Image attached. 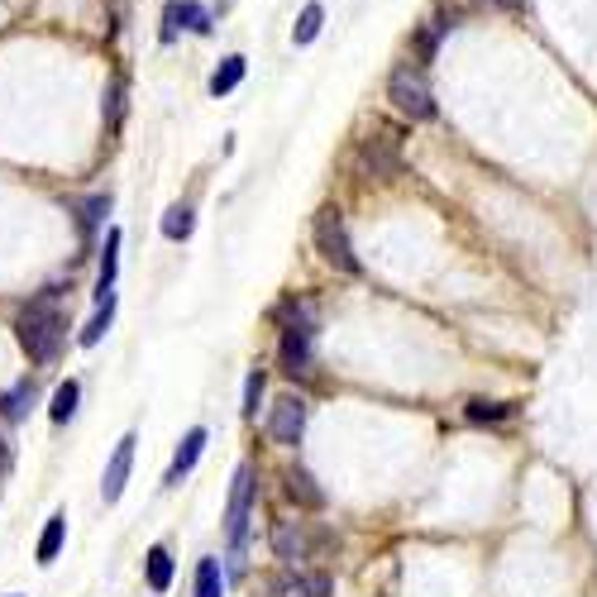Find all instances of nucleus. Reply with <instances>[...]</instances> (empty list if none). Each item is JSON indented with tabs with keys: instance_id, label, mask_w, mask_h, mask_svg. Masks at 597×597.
Wrapping results in <instances>:
<instances>
[{
	"instance_id": "20e7f679",
	"label": "nucleus",
	"mask_w": 597,
	"mask_h": 597,
	"mask_svg": "<svg viewBox=\"0 0 597 597\" xmlns=\"http://www.w3.org/2000/svg\"><path fill=\"white\" fill-rule=\"evenodd\" d=\"M297 311V320L282 330V349H278V359L282 368L292 373V378H306L311 373V340H316V316H311V306L301 301V306H292Z\"/></svg>"
},
{
	"instance_id": "ddd939ff",
	"label": "nucleus",
	"mask_w": 597,
	"mask_h": 597,
	"mask_svg": "<svg viewBox=\"0 0 597 597\" xmlns=\"http://www.w3.org/2000/svg\"><path fill=\"white\" fill-rule=\"evenodd\" d=\"M144 569H149V588H153V593H168V588H172V555H168V545H153L149 559H144Z\"/></svg>"
},
{
	"instance_id": "a878e982",
	"label": "nucleus",
	"mask_w": 597,
	"mask_h": 597,
	"mask_svg": "<svg viewBox=\"0 0 597 597\" xmlns=\"http://www.w3.org/2000/svg\"><path fill=\"white\" fill-rule=\"evenodd\" d=\"M10 469V440H5V430H0V473Z\"/></svg>"
},
{
	"instance_id": "dca6fc26",
	"label": "nucleus",
	"mask_w": 597,
	"mask_h": 597,
	"mask_svg": "<svg viewBox=\"0 0 597 597\" xmlns=\"http://www.w3.org/2000/svg\"><path fill=\"white\" fill-rule=\"evenodd\" d=\"M196 597H225V574H220V559H201L196 564Z\"/></svg>"
},
{
	"instance_id": "f03ea898",
	"label": "nucleus",
	"mask_w": 597,
	"mask_h": 597,
	"mask_svg": "<svg viewBox=\"0 0 597 597\" xmlns=\"http://www.w3.org/2000/svg\"><path fill=\"white\" fill-rule=\"evenodd\" d=\"M311 235H316V249L325 263H335L340 273H359V258H354V244H349L340 206H320L316 220H311Z\"/></svg>"
},
{
	"instance_id": "f8f14e48",
	"label": "nucleus",
	"mask_w": 597,
	"mask_h": 597,
	"mask_svg": "<svg viewBox=\"0 0 597 597\" xmlns=\"http://www.w3.org/2000/svg\"><path fill=\"white\" fill-rule=\"evenodd\" d=\"M77 402H82V383H77V378L58 383L53 402H48V416H53V426H67V421L77 416Z\"/></svg>"
},
{
	"instance_id": "f257e3e1",
	"label": "nucleus",
	"mask_w": 597,
	"mask_h": 597,
	"mask_svg": "<svg viewBox=\"0 0 597 597\" xmlns=\"http://www.w3.org/2000/svg\"><path fill=\"white\" fill-rule=\"evenodd\" d=\"M15 330H20V344L24 354H29V363H53L58 354H63V340H67V316L58 311V287H48V292H39V297L29 301L20 311V320H15Z\"/></svg>"
},
{
	"instance_id": "4be33fe9",
	"label": "nucleus",
	"mask_w": 597,
	"mask_h": 597,
	"mask_svg": "<svg viewBox=\"0 0 597 597\" xmlns=\"http://www.w3.org/2000/svg\"><path fill=\"white\" fill-rule=\"evenodd\" d=\"M192 230H196L192 206H172V211L163 215V235L168 239H192Z\"/></svg>"
},
{
	"instance_id": "cd10ccee",
	"label": "nucleus",
	"mask_w": 597,
	"mask_h": 597,
	"mask_svg": "<svg viewBox=\"0 0 597 597\" xmlns=\"http://www.w3.org/2000/svg\"><path fill=\"white\" fill-rule=\"evenodd\" d=\"M10 597H20V593H10Z\"/></svg>"
},
{
	"instance_id": "a211bd4d",
	"label": "nucleus",
	"mask_w": 597,
	"mask_h": 597,
	"mask_svg": "<svg viewBox=\"0 0 597 597\" xmlns=\"http://www.w3.org/2000/svg\"><path fill=\"white\" fill-rule=\"evenodd\" d=\"M273 545H278V559H287V564H297V559L306 555V535H301L292 521H282L278 531H273Z\"/></svg>"
},
{
	"instance_id": "412c9836",
	"label": "nucleus",
	"mask_w": 597,
	"mask_h": 597,
	"mask_svg": "<svg viewBox=\"0 0 597 597\" xmlns=\"http://www.w3.org/2000/svg\"><path fill=\"white\" fill-rule=\"evenodd\" d=\"M110 320H115V297H101V311H96L91 325L82 330V349H96V344H101V335L110 330Z\"/></svg>"
},
{
	"instance_id": "0eeeda50",
	"label": "nucleus",
	"mask_w": 597,
	"mask_h": 597,
	"mask_svg": "<svg viewBox=\"0 0 597 597\" xmlns=\"http://www.w3.org/2000/svg\"><path fill=\"white\" fill-rule=\"evenodd\" d=\"M359 168L363 172H373V177H397L402 172V158H397V144L387 139V134H378V139H368L359 149Z\"/></svg>"
},
{
	"instance_id": "393cba45",
	"label": "nucleus",
	"mask_w": 597,
	"mask_h": 597,
	"mask_svg": "<svg viewBox=\"0 0 597 597\" xmlns=\"http://www.w3.org/2000/svg\"><path fill=\"white\" fill-rule=\"evenodd\" d=\"M258 397H263V373H249V383H244V411H249V416H254L258 411Z\"/></svg>"
},
{
	"instance_id": "7ed1b4c3",
	"label": "nucleus",
	"mask_w": 597,
	"mask_h": 597,
	"mask_svg": "<svg viewBox=\"0 0 597 597\" xmlns=\"http://www.w3.org/2000/svg\"><path fill=\"white\" fill-rule=\"evenodd\" d=\"M387 101L402 110L406 120H430V115H435V96H430L426 77H421L416 67H397V72L387 77Z\"/></svg>"
},
{
	"instance_id": "bb28decb",
	"label": "nucleus",
	"mask_w": 597,
	"mask_h": 597,
	"mask_svg": "<svg viewBox=\"0 0 597 597\" xmlns=\"http://www.w3.org/2000/svg\"><path fill=\"white\" fill-rule=\"evenodd\" d=\"M483 5H492V10H516L521 0H483Z\"/></svg>"
},
{
	"instance_id": "39448f33",
	"label": "nucleus",
	"mask_w": 597,
	"mask_h": 597,
	"mask_svg": "<svg viewBox=\"0 0 597 597\" xmlns=\"http://www.w3.org/2000/svg\"><path fill=\"white\" fill-rule=\"evenodd\" d=\"M254 469L249 464H239L235 473V488H230V512H225V540H230V550L244 545V535H249V512H254Z\"/></svg>"
},
{
	"instance_id": "f3484780",
	"label": "nucleus",
	"mask_w": 597,
	"mask_h": 597,
	"mask_svg": "<svg viewBox=\"0 0 597 597\" xmlns=\"http://www.w3.org/2000/svg\"><path fill=\"white\" fill-rule=\"evenodd\" d=\"M239 82H244V58H239V53H230L225 63L215 67V77H211V96H230V91H235Z\"/></svg>"
},
{
	"instance_id": "9d476101",
	"label": "nucleus",
	"mask_w": 597,
	"mask_h": 597,
	"mask_svg": "<svg viewBox=\"0 0 597 597\" xmlns=\"http://www.w3.org/2000/svg\"><path fill=\"white\" fill-rule=\"evenodd\" d=\"M177 29H196V34H211V15L196 5V0H182V5H168L163 15V39H177Z\"/></svg>"
},
{
	"instance_id": "6e6552de",
	"label": "nucleus",
	"mask_w": 597,
	"mask_h": 597,
	"mask_svg": "<svg viewBox=\"0 0 597 597\" xmlns=\"http://www.w3.org/2000/svg\"><path fill=\"white\" fill-rule=\"evenodd\" d=\"M206 440H211V435H206V426H192L187 435H182V445H177V454H172V464H168V478H163L168 488H177V483H182V478L196 469V459H201Z\"/></svg>"
},
{
	"instance_id": "2eb2a0df",
	"label": "nucleus",
	"mask_w": 597,
	"mask_h": 597,
	"mask_svg": "<svg viewBox=\"0 0 597 597\" xmlns=\"http://www.w3.org/2000/svg\"><path fill=\"white\" fill-rule=\"evenodd\" d=\"M34 402H39V392H34V383L24 378V383L15 387V392H10L5 402H0V416H5V421L15 426V421H24V416H29V406H34Z\"/></svg>"
},
{
	"instance_id": "5701e85b",
	"label": "nucleus",
	"mask_w": 597,
	"mask_h": 597,
	"mask_svg": "<svg viewBox=\"0 0 597 597\" xmlns=\"http://www.w3.org/2000/svg\"><path fill=\"white\" fill-rule=\"evenodd\" d=\"M464 416L478 421V426H483V421H507V416H512V402H483V397H478V402H469Z\"/></svg>"
},
{
	"instance_id": "aec40b11",
	"label": "nucleus",
	"mask_w": 597,
	"mask_h": 597,
	"mask_svg": "<svg viewBox=\"0 0 597 597\" xmlns=\"http://www.w3.org/2000/svg\"><path fill=\"white\" fill-rule=\"evenodd\" d=\"M115 268H120V230H106V254H101V297H110L115 287Z\"/></svg>"
},
{
	"instance_id": "423d86ee",
	"label": "nucleus",
	"mask_w": 597,
	"mask_h": 597,
	"mask_svg": "<svg viewBox=\"0 0 597 597\" xmlns=\"http://www.w3.org/2000/svg\"><path fill=\"white\" fill-rule=\"evenodd\" d=\"M306 416H311V406L301 402V397H282V402L273 406V416H268V435H273L278 445H301Z\"/></svg>"
},
{
	"instance_id": "9b49d317",
	"label": "nucleus",
	"mask_w": 597,
	"mask_h": 597,
	"mask_svg": "<svg viewBox=\"0 0 597 597\" xmlns=\"http://www.w3.org/2000/svg\"><path fill=\"white\" fill-rule=\"evenodd\" d=\"M63 540H67V512H53V516H48V526H43V535H39L34 559H39V564H53L58 550H63Z\"/></svg>"
},
{
	"instance_id": "4468645a",
	"label": "nucleus",
	"mask_w": 597,
	"mask_h": 597,
	"mask_svg": "<svg viewBox=\"0 0 597 597\" xmlns=\"http://www.w3.org/2000/svg\"><path fill=\"white\" fill-rule=\"evenodd\" d=\"M287 492H292V502H301V507H325V492L316 488V478H311L306 469L287 473Z\"/></svg>"
},
{
	"instance_id": "b1692460",
	"label": "nucleus",
	"mask_w": 597,
	"mask_h": 597,
	"mask_svg": "<svg viewBox=\"0 0 597 597\" xmlns=\"http://www.w3.org/2000/svg\"><path fill=\"white\" fill-rule=\"evenodd\" d=\"M106 211H110V196H91V201H82V230H96L101 220H106Z\"/></svg>"
},
{
	"instance_id": "6ab92c4d",
	"label": "nucleus",
	"mask_w": 597,
	"mask_h": 597,
	"mask_svg": "<svg viewBox=\"0 0 597 597\" xmlns=\"http://www.w3.org/2000/svg\"><path fill=\"white\" fill-rule=\"evenodd\" d=\"M320 24H325V10H320V0H311L306 10H301V20L292 24V43H316V34H320Z\"/></svg>"
},
{
	"instance_id": "1a4fd4ad",
	"label": "nucleus",
	"mask_w": 597,
	"mask_h": 597,
	"mask_svg": "<svg viewBox=\"0 0 597 597\" xmlns=\"http://www.w3.org/2000/svg\"><path fill=\"white\" fill-rule=\"evenodd\" d=\"M134 435H125L120 445H115V454H110V464H106V478H101V497L106 502H120V492H125V478H129V464H134Z\"/></svg>"
}]
</instances>
